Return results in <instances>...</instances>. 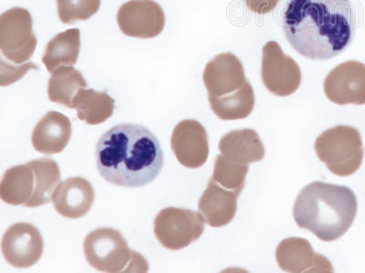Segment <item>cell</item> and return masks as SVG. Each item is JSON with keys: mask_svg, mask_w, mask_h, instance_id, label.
Wrapping results in <instances>:
<instances>
[{"mask_svg": "<svg viewBox=\"0 0 365 273\" xmlns=\"http://www.w3.org/2000/svg\"><path fill=\"white\" fill-rule=\"evenodd\" d=\"M279 0H245L247 8L257 15H265L275 9Z\"/></svg>", "mask_w": 365, "mask_h": 273, "instance_id": "obj_28", "label": "cell"}, {"mask_svg": "<svg viewBox=\"0 0 365 273\" xmlns=\"http://www.w3.org/2000/svg\"><path fill=\"white\" fill-rule=\"evenodd\" d=\"M73 109L77 110L78 119L89 125H98L113 116L115 105L106 92L84 89L75 97Z\"/></svg>", "mask_w": 365, "mask_h": 273, "instance_id": "obj_23", "label": "cell"}, {"mask_svg": "<svg viewBox=\"0 0 365 273\" xmlns=\"http://www.w3.org/2000/svg\"><path fill=\"white\" fill-rule=\"evenodd\" d=\"M37 65L32 63L17 65L12 64L1 58V77H0V85L2 87L11 85L31 70H38Z\"/></svg>", "mask_w": 365, "mask_h": 273, "instance_id": "obj_27", "label": "cell"}, {"mask_svg": "<svg viewBox=\"0 0 365 273\" xmlns=\"http://www.w3.org/2000/svg\"><path fill=\"white\" fill-rule=\"evenodd\" d=\"M28 164L34 171L36 188L34 197L27 207L37 208L48 204L61 182L60 167L51 159H35Z\"/></svg>", "mask_w": 365, "mask_h": 273, "instance_id": "obj_24", "label": "cell"}, {"mask_svg": "<svg viewBox=\"0 0 365 273\" xmlns=\"http://www.w3.org/2000/svg\"><path fill=\"white\" fill-rule=\"evenodd\" d=\"M324 92L337 105H364L365 65L346 61L335 67L326 77Z\"/></svg>", "mask_w": 365, "mask_h": 273, "instance_id": "obj_11", "label": "cell"}, {"mask_svg": "<svg viewBox=\"0 0 365 273\" xmlns=\"http://www.w3.org/2000/svg\"><path fill=\"white\" fill-rule=\"evenodd\" d=\"M36 188L34 168L29 164L9 168L0 183V198L12 206L27 207L34 197Z\"/></svg>", "mask_w": 365, "mask_h": 273, "instance_id": "obj_19", "label": "cell"}, {"mask_svg": "<svg viewBox=\"0 0 365 273\" xmlns=\"http://www.w3.org/2000/svg\"><path fill=\"white\" fill-rule=\"evenodd\" d=\"M212 110L222 120L247 118L255 106V94L250 81L246 80L240 90L223 97L208 96Z\"/></svg>", "mask_w": 365, "mask_h": 273, "instance_id": "obj_21", "label": "cell"}, {"mask_svg": "<svg viewBox=\"0 0 365 273\" xmlns=\"http://www.w3.org/2000/svg\"><path fill=\"white\" fill-rule=\"evenodd\" d=\"M81 35L78 28L68 29L55 36L45 48L42 63L51 73L58 68L73 67L79 58Z\"/></svg>", "mask_w": 365, "mask_h": 273, "instance_id": "obj_20", "label": "cell"}, {"mask_svg": "<svg viewBox=\"0 0 365 273\" xmlns=\"http://www.w3.org/2000/svg\"><path fill=\"white\" fill-rule=\"evenodd\" d=\"M96 157L101 176L120 187H145L164 166V154L154 133L133 123L114 126L104 133Z\"/></svg>", "mask_w": 365, "mask_h": 273, "instance_id": "obj_2", "label": "cell"}, {"mask_svg": "<svg viewBox=\"0 0 365 273\" xmlns=\"http://www.w3.org/2000/svg\"><path fill=\"white\" fill-rule=\"evenodd\" d=\"M276 259L286 272H334L330 261L315 253L307 240L298 237L283 240L277 248Z\"/></svg>", "mask_w": 365, "mask_h": 273, "instance_id": "obj_13", "label": "cell"}, {"mask_svg": "<svg viewBox=\"0 0 365 273\" xmlns=\"http://www.w3.org/2000/svg\"><path fill=\"white\" fill-rule=\"evenodd\" d=\"M240 193L227 190L211 178L202 195L198 209L205 223L214 228L227 225L237 213V203Z\"/></svg>", "mask_w": 365, "mask_h": 273, "instance_id": "obj_16", "label": "cell"}, {"mask_svg": "<svg viewBox=\"0 0 365 273\" xmlns=\"http://www.w3.org/2000/svg\"><path fill=\"white\" fill-rule=\"evenodd\" d=\"M287 41L314 60L337 57L354 41L356 18L350 0H289L283 14Z\"/></svg>", "mask_w": 365, "mask_h": 273, "instance_id": "obj_1", "label": "cell"}, {"mask_svg": "<svg viewBox=\"0 0 365 273\" xmlns=\"http://www.w3.org/2000/svg\"><path fill=\"white\" fill-rule=\"evenodd\" d=\"M314 148L319 161L336 176H351L363 164V141L354 127L339 125L327 129L316 139Z\"/></svg>", "mask_w": 365, "mask_h": 273, "instance_id": "obj_5", "label": "cell"}, {"mask_svg": "<svg viewBox=\"0 0 365 273\" xmlns=\"http://www.w3.org/2000/svg\"><path fill=\"white\" fill-rule=\"evenodd\" d=\"M87 83L81 71L73 67H63L52 73L48 84V96L51 102L73 109L75 97Z\"/></svg>", "mask_w": 365, "mask_h": 273, "instance_id": "obj_22", "label": "cell"}, {"mask_svg": "<svg viewBox=\"0 0 365 273\" xmlns=\"http://www.w3.org/2000/svg\"><path fill=\"white\" fill-rule=\"evenodd\" d=\"M262 80L267 90L279 97L291 96L301 86V68L276 41L262 48Z\"/></svg>", "mask_w": 365, "mask_h": 273, "instance_id": "obj_8", "label": "cell"}, {"mask_svg": "<svg viewBox=\"0 0 365 273\" xmlns=\"http://www.w3.org/2000/svg\"><path fill=\"white\" fill-rule=\"evenodd\" d=\"M96 193L86 178H68L58 185L52 195L55 210L68 219H80L89 213Z\"/></svg>", "mask_w": 365, "mask_h": 273, "instance_id": "obj_15", "label": "cell"}, {"mask_svg": "<svg viewBox=\"0 0 365 273\" xmlns=\"http://www.w3.org/2000/svg\"><path fill=\"white\" fill-rule=\"evenodd\" d=\"M117 23L120 31L128 37L153 38L165 28V12L154 0H131L120 6Z\"/></svg>", "mask_w": 365, "mask_h": 273, "instance_id": "obj_9", "label": "cell"}, {"mask_svg": "<svg viewBox=\"0 0 365 273\" xmlns=\"http://www.w3.org/2000/svg\"><path fill=\"white\" fill-rule=\"evenodd\" d=\"M58 15L64 24L88 19L99 11L101 0H57Z\"/></svg>", "mask_w": 365, "mask_h": 273, "instance_id": "obj_26", "label": "cell"}, {"mask_svg": "<svg viewBox=\"0 0 365 273\" xmlns=\"http://www.w3.org/2000/svg\"><path fill=\"white\" fill-rule=\"evenodd\" d=\"M71 136V122L60 112H50L42 117L32 132L34 148L40 154H61L67 147Z\"/></svg>", "mask_w": 365, "mask_h": 273, "instance_id": "obj_17", "label": "cell"}, {"mask_svg": "<svg viewBox=\"0 0 365 273\" xmlns=\"http://www.w3.org/2000/svg\"><path fill=\"white\" fill-rule=\"evenodd\" d=\"M249 164H239L218 155L215 162L213 180L227 190L241 193L245 186Z\"/></svg>", "mask_w": 365, "mask_h": 273, "instance_id": "obj_25", "label": "cell"}, {"mask_svg": "<svg viewBox=\"0 0 365 273\" xmlns=\"http://www.w3.org/2000/svg\"><path fill=\"white\" fill-rule=\"evenodd\" d=\"M357 209L356 196L350 188L316 181L299 194L293 216L301 229L324 242H334L353 225Z\"/></svg>", "mask_w": 365, "mask_h": 273, "instance_id": "obj_3", "label": "cell"}, {"mask_svg": "<svg viewBox=\"0 0 365 273\" xmlns=\"http://www.w3.org/2000/svg\"><path fill=\"white\" fill-rule=\"evenodd\" d=\"M218 149L224 157L243 164L260 161L265 156L262 139L250 129L227 133L220 139Z\"/></svg>", "mask_w": 365, "mask_h": 273, "instance_id": "obj_18", "label": "cell"}, {"mask_svg": "<svg viewBox=\"0 0 365 273\" xmlns=\"http://www.w3.org/2000/svg\"><path fill=\"white\" fill-rule=\"evenodd\" d=\"M203 80L208 96H227L244 85L245 71L239 58L232 53H222L205 66Z\"/></svg>", "mask_w": 365, "mask_h": 273, "instance_id": "obj_14", "label": "cell"}, {"mask_svg": "<svg viewBox=\"0 0 365 273\" xmlns=\"http://www.w3.org/2000/svg\"><path fill=\"white\" fill-rule=\"evenodd\" d=\"M83 250L88 263L99 272L148 271V262L132 252L122 233L112 228H99L88 234Z\"/></svg>", "mask_w": 365, "mask_h": 273, "instance_id": "obj_4", "label": "cell"}, {"mask_svg": "<svg viewBox=\"0 0 365 273\" xmlns=\"http://www.w3.org/2000/svg\"><path fill=\"white\" fill-rule=\"evenodd\" d=\"M31 13L13 8L0 17V50L2 58L12 64L29 63L37 47Z\"/></svg>", "mask_w": 365, "mask_h": 273, "instance_id": "obj_6", "label": "cell"}, {"mask_svg": "<svg viewBox=\"0 0 365 273\" xmlns=\"http://www.w3.org/2000/svg\"><path fill=\"white\" fill-rule=\"evenodd\" d=\"M155 235L165 249L187 248L200 238L205 230L203 217L194 210L168 207L155 219Z\"/></svg>", "mask_w": 365, "mask_h": 273, "instance_id": "obj_7", "label": "cell"}, {"mask_svg": "<svg viewBox=\"0 0 365 273\" xmlns=\"http://www.w3.org/2000/svg\"><path fill=\"white\" fill-rule=\"evenodd\" d=\"M43 238L32 224H13L2 239V255L13 267L26 269L40 261L43 255Z\"/></svg>", "mask_w": 365, "mask_h": 273, "instance_id": "obj_10", "label": "cell"}, {"mask_svg": "<svg viewBox=\"0 0 365 273\" xmlns=\"http://www.w3.org/2000/svg\"><path fill=\"white\" fill-rule=\"evenodd\" d=\"M171 148L179 164L184 167L200 168L210 155L207 131L197 120H182L173 132Z\"/></svg>", "mask_w": 365, "mask_h": 273, "instance_id": "obj_12", "label": "cell"}]
</instances>
